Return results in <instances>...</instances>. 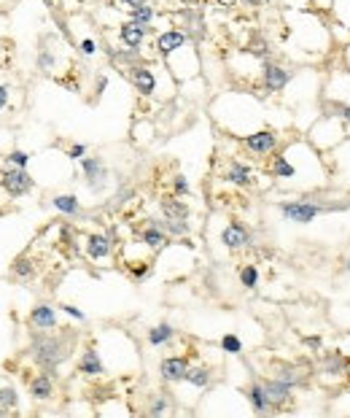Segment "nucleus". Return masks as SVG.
Here are the masks:
<instances>
[{"label":"nucleus","instance_id":"393cba45","mask_svg":"<svg viewBox=\"0 0 350 418\" xmlns=\"http://www.w3.org/2000/svg\"><path fill=\"white\" fill-rule=\"evenodd\" d=\"M183 386H189L192 392H208L210 386H213V367H208V365H197V367H189V372H186V378L181 381ZM178 386V383H175Z\"/></svg>","mask_w":350,"mask_h":418},{"label":"nucleus","instance_id":"a211bd4d","mask_svg":"<svg viewBox=\"0 0 350 418\" xmlns=\"http://www.w3.org/2000/svg\"><path fill=\"white\" fill-rule=\"evenodd\" d=\"M151 33H154L151 25H140V22L127 19V22L119 25V44H122L125 49H140V46L149 41Z\"/></svg>","mask_w":350,"mask_h":418},{"label":"nucleus","instance_id":"72a5a7b5","mask_svg":"<svg viewBox=\"0 0 350 418\" xmlns=\"http://www.w3.org/2000/svg\"><path fill=\"white\" fill-rule=\"evenodd\" d=\"M240 286L248 289V292L259 286V268L256 265H243L240 268Z\"/></svg>","mask_w":350,"mask_h":418},{"label":"nucleus","instance_id":"3c124183","mask_svg":"<svg viewBox=\"0 0 350 418\" xmlns=\"http://www.w3.org/2000/svg\"><path fill=\"white\" fill-rule=\"evenodd\" d=\"M122 6H125L127 11H132V8H138V6H143V3H149V0H119Z\"/></svg>","mask_w":350,"mask_h":418},{"label":"nucleus","instance_id":"f704fd0d","mask_svg":"<svg viewBox=\"0 0 350 418\" xmlns=\"http://www.w3.org/2000/svg\"><path fill=\"white\" fill-rule=\"evenodd\" d=\"M219 345H221V351L229 354V356H240V354H243V340H240L237 335H232V332H226Z\"/></svg>","mask_w":350,"mask_h":418},{"label":"nucleus","instance_id":"f03ea898","mask_svg":"<svg viewBox=\"0 0 350 418\" xmlns=\"http://www.w3.org/2000/svg\"><path fill=\"white\" fill-rule=\"evenodd\" d=\"M210 114L226 132H232L237 138H246L248 132L264 127L267 122V108H264L259 92H226L213 100Z\"/></svg>","mask_w":350,"mask_h":418},{"label":"nucleus","instance_id":"37998d69","mask_svg":"<svg viewBox=\"0 0 350 418\" xmlns=\"http://www.w3.org/2000/svg\"><path fill=\"white\" fill-rule=\"evenodd\" d=\"M302 343H304V348H310L313 354H324V338H321V335H310V338H304Z\"/></svg>","mask_w":350,"mask_h":418},{"label":"nucleus","instance_id":"2f4dec72","mask_svg":"<svg viewBox=\"0 0 350 418\" xmlns=\"http://www.w3.org/2000/svg\"><path fill=\"white\" fill-rule=\"evenodd\" d=\"M159 224L165 227V232H167L170 238H178V241H181V238H186V235L192 232V224H189V219H165V216H162V219H159Z\"/></svg>","mask_w":350,"mask_h":418},{"label":"nucleus","instance_id":"dca6fc26","mask_svg":"<svg viewBox=\"0 0 350 418\" xmlns=\"http://www.w3.org/2000/svg\"><path fill=\"white\" fill-rule=\"evenodd\" d=\"M192 367V359L186 354H173V356H165L159 362V378L167 383V386H175L186 378V372Z\"/></svg>","mask_w":350,"mask_h":418},{"label":"nucleus","instance_id":"6ab92c4d","mask_svg":"<svg viewBox=\"0 0 350 418\" xmlns=\"http://www.w3.org/2000/svg\"><path fill=\"white\" fill-rule=\"evenodd\" d=\"M84 254H86L89 262H98V265H100V262H108V259L113 256V241H111V235H102V232L86 235Z\"/></svg>","mask_w":350,"mask_h":418},{"label":"nucleus","instance_id":"aec40b11","mask_svg":"<svg viewBox=\"0 0 350 418\" xmlns=\"http://www.w3.org/2000/svg\"><path fill=\"white\" fill-rule=\"evenodd\" d=\"M348 362H350V356L348 354H342L340 348H334V351H324V354H321V375H324V378H331V381H337V383H342V381H345Z\"/></svg>","mask_w":350,"mask_h":418},{"label":"nucleus","instance_id":"bb28decb","mask_svg":"<svg viewBox=\"0 0 350 418\" xmlns=\"http://www.w3.org/2000/svg\"><path fill=\"white\" fill-rule=\"evenodd\" d=\"M30 324H33L35 329H57V324H59L57 308H54V305H49V302L35 305V308L30 311Z\"/></svg>","mask_w":350,"mask_h":418},{"label":"nucleus","instance_id":"0eeeda50","mask_svg":"<svg viewBox=\"0 0 350 418\" xmlns=\"http://www.w3.org/2000/svg\"><path fill=\"white\" fill-rule=\"evenodd\" d=\"M127 78H129V84L135 87V92L140 98H156V92H162V81L175 78V76L167 71L165 62L159 68H154L151 62H138L127 71Z\"/></svg>","mask_w":350,"mask_h":418},{"label":"nucleus","instance_id":"c9c22d12","mask_svg":"<svg viewBox=\"0 0 350 418\" xmlns=\"http://www.w3.org/2000/svg\"><path fill=\"white\" fill-rule=\"evenodd\" d=\"M17 405H19L17 389H14V386H0V408H3V410H14Z\"/></svg>","mask_w":350,"mask_h":418},{"label":"nucleus","instance_id":"5701e85b","mask_svg":"<svg viewBox=\"0 0 350 418\" xmlns=\"http://www.w3.org/2000/svg\"><path fill=\"white\" fill-rule=\"evenodd\" d=\"M264 383V392L270 397V402L275 405V410H283L286 405H291L294 402V386H288L286 381H280V378H264L261 381Z\"/></svg>","mask_w":350,"mask_h":418},{"label":"nucleus","instance_id":"7c9ffc66","mask_svg":"<svg viewBox=\"0 0 350 418\" xmlns=\"http://www.w3.org/2000/svg\"><path fill=\"white\" fill-rule=\"evenodd\" d=\"M146 413L154 416V418L173 413V397H170V394H165V392L154 394V397H151V402H149V408H146Z\"/></svg>","mask_w":350,"mask_h":418},{"label":"nucleus","instance_id":"a19ab883","mask_svg":"<svg viewBox=\"0 0 350 418\" xmlns=\"http://www.w3.org/2000/svg\"><path fill=\"white\" fill-rule=\"evenodd\" d=\"M189 192H192V186H189V181H186V175H175L173 178V195L178 197H189Z\"/></svg>","mask_w":350,"mask_h":418},{"label":"nucleus","instance_id":"13d9d810","mask_svg":"<svg viewBox=\"0 0 350 418\" xmlns=\"http://www.w3.org/2000/svg\"><path fill=\"white\" fill-rule=\"evenodd\" d=\"M186 3H200V0H186Z\"/></svg>","mask_w":350,"mask_h":418},{"label":"nucleus","instance_id":"49530a36","mask_svg":"<svg viewBox=\"0 0 350 418\" xmlns=\"http://www.w3.org/2000/svg\"><path fill=\"white\" fill-rule=\"evenodd\" d=\"M331 6H334V0H310V8H315V11H321V14L331 11Z\"/></svg>","mask_w":350,"mask_h":418},{"label":"nucleus","instance_id":"f3484780","mask_svg":"<svg viewBox=\"0 0 350 418\" xmlns=\"http://www.w3.org/2000/svg\"><path fill=\"white\" fill-rule=\"evenodd\" d=\"M138 238H140V243L149 248L151 254H162L165 248L170 246V241H173V238L165 232V227L159 224V219H151V222H146V227H140Z\"/></svg>","mask_w":350,"mask_h":418},{"label":"nucleus","instance_id":"1a4fd4ad","mask_svg":"<svg viewBox=\"0 0 350 418\" xmlns=\"http://www.w3.org/2000/svg\"><path fill=\"white\" fill-rule=\"evenodd\" d=\"M291 78H294V71L291 68H286L283 62H277V60H264L261 62V71H259V95L264 98V95H280V92H286V87L291 84Z\"/></svg>","mask_w":350,"mask_h":418},{"label":"nucleus","instance_id":"f8f14e48","mask_svg":"<svg viewBox=\"0 0 350 418\" xmlns=\"http://www.w3.org/2000/svg\"><path fill=\"white\" fill-rule=\"evenodd\" d=\"M78 165H81L84 181H86V186L92 192H102L108 186L111 173H108V165H105V159H102L100 154H86L84 159H78Z\"/></svg>","mask_w":350,"mask_h":418},{"label":"nucleus","instance_id":"7ed1b4c3","mask_svg":"<svg viewBox=\"0 0 350 418\" xmlns=\"http://www.w3.org/2000/svg\"><path fill=\"white\" fill-rule=\"evenodd\" d=\"M286 19H288L286 35H288L291 49L304 54L307 60L329 57V51L334 46V38H331V27L324 22L321 11H315V8H291L286 14Z\"/></svg>","mask_w":350,"mask_h":418},{"label":"nucleus","instance_id":"c03bdc74","mask_svg":"<svg viewBox=\"0 0 350 418\" xmlns=\"http://www.w3.org/2000/svg\"><path fill=\"white\" fill-rule=\"evenodd\" d=\"M84 157H86V146H84V143H73V146L68 148V159L78 162V159H84Z\"/></svg>","mask_w":350,"mask_h":418},{"label":"nucleus","instance_id":"79ce46f5","mask_svg":"<svg viewBox=\"0 0 350 418\" xmlns=\"http://www.w3.org/2000/svg\"><path fill=\"white\" fill-rule=\"evenodd\" d=\"M78 51H81L84 57H95V54L100 51V46H98L95 38H81V41H78Z\"/></svg>","mask_w":350,"mask_h":418},{"label":"nucleus","instance_id":"bf43d9fd","mask_svg":"<svg viewBox=\"0 0 350 418\" xmlns=\"http://www.w3.org/2000/svg\"><path fill=\"white\" fill-rule=\"evenodd\" d=\"M3 413H6V410H3V408H0V416H3Z\"/></svg>","mask_w":350,"mask_h":418},{"label":"nucleus","instance_id":"473e14b6","mask_svg":"<svg viewBox=\"0 0 350 418\" xmlns=\"http://www.w3.org/2000/svg\"><path fill=\"white\" fill-rule=\"evenodd\" d=\"M129 19H132V22H140V25H154L156 8H154L151 3H143V6H138V8L129 11Z\"/></svg>","mask_w":350,"mask_h":418},{"label":"nucleus","instance_id":"603ef678","mask_svg":"<svg viewBox=\"0 0 350 418\" xmlns=\"http://www.w3.org/2000/svg\"><path fill=\"white\" fill-rule=\"evenodd\" d=\"M246 6H253V8H259V6H267V3H273V0H243Z\"/></svg>","mask_w":350,"mask_h":418},{"label":"nucleus","instance_id":"a18cd8bd","mask_svg":"<svg viewBox=\"0 0 350 418\" xmlns=\"http://www.w3.org/2000/svg\"><path fill=\"white\" fill-rule=\"evenodd\" d=\"M62 311L71 316V319H75V321H86V313L81 311V308H75V305H62Z\"/></svg>","mask_w":350,"mask_h":418},{"label":"nucleus","instance_id":"ddd939ff","mask_svg":"<svg viewBox=\"0 0 350 418\" xmlns=\"http://www.w3.org/2000/svg\"><path fill=\"white\" fill-rule=\"evenodd\" d=\"M0 186H3V192L8 197H22L27 192H33V186H35V181H33V175L25 171V168H8V171L0 173Z\"/></svg>","mask_w":350,"mask_h":418},{"label":"nucleus","instance_id":"4be33fe9","mask_svg":"<svg viewBox=\"0 0 350 418\" xmlns=\"http://www.w3.org/2000/svg\"><path fill=\"white\" fill-rule=\"evenodd\" d=\"M246 402H248L250 413H256V416L277 413L275 405L270 402V397L264 392V383H261V381H250L248 386H246Z\"/></svg>","mask_w":350,"mask_h":418},{"label":"nucleus","instance_id":"b1692460","mask_svg":"<svg viewBox=\"0 0 350 418\" xmlns=\"http://www.w3.org/2000/svg\"><path fill=\"white\" fill-rule=\"evenodd\" d=\"M78 372L86 375V378H100L105 375V362H102V354L92 345V348H84L81 356H78Z\"/></svg>","mask_w":350,"mask_h":418},{"label":"nucleus","instance_id":"e433bc0d","mask_svg":"<svg viewBox=\"0 0 350 418\" xmlns=\"http://www.w3.org/2000/svg\"><path fill=\"white\" fill-rule=\"evenodd\" d=\"M331 14H334L337 22H342L345 27H350V0H334Z\"/></svg>","mask_w":350,"mask_h":418},{"label":"nucleus","instance_id":"412c9836","mask_svg":"<svg viewBox=\"0 0 350 418\" xmlns=\"http://www.w3.org/2000/svg\"><path fill=\"white\" fill-rule=\"evenodd\" d=\"M224 181L232 186H240V189H250V186H256V171L243 159H229L224 171Z\"/></svg>","mask_w":350,"mask_h":418},{"label":"nucleus","instance_id":"c85d7f7f","mask_svg":"<svg viewBox=\"0 0 350 418\" xmlns=\"http://www.w3.org/2000/svg\"><path fill=\"white\" fill-rule=\"evenodd\" d=\"M159 211H162V216L165 219H189V205L183 202V197L178 195H167L159 200Z\"/></svg>","mask_w":350,"mask_h":418},{"label":"nucleus","instance_id":"de8ad7c7","mask_svg":"<svg viewBox=\"0 0 350 418\" xmlns=\"http://www.w3.org/2000/svg\"><path fill=\"white\" fill-rule=\"evenodd\" d=\"M8 103H11L8 87H6V84H0V111H3V108H8Z\"/></svg>","mask_w":350,"mask_h":418},{"label":"nucleus","instance_id":"4d7b16f0","mask_svg":"<svg viewBox=\"0 0 350 418\" xmlns=\"http://www.w3.org/2000/svg\"><path fill=\"white\" fill-rule=\"evenodd\" d=\"M345 381L350 383V362H348V369H345Z\"/></svg>","mask_w":350,"mask_h":418},{"label":"nucleus","instance_id":"5fc2aeb1","mask_svg":"<svg viewBox=\"0 0 350 418\" xmlns=\"http://www.w3.org/2000/svg\"><path fill=\"white\" fill-rule=\"evenodd\" d=\"M342 272H345V275H350V254L345 256V262H342Z\"/></svg>","mask_w":350,"mask_h":418},{"label":"nucleus","instance_id":"423d86ee","mask_svg":"<svg viewBox=\"0 0 350 418\" xmlns=\"http://www.w3.org/2000/svg\"><path fill=\"white\" fill-rule=\"evenodd\" d=\"M304 138L318 148V151H331L334 146H340L345 138H350L348 124L342 122L340 116L329 114V111H321V116L310 124V130L304 132Z\"/></svg>","mask_w":350,"mask_h":418},{"label":"nucleus","instance_id":"ea45409f","mask_svg":"<svg viewBox=\"0 0 350 418\" xmlns=\"http://www.w3.org/2000/svg\"><path fill=\"white\" fill-rule=\"evenodd\" d=\"M11 165H17V168H27L30 165V154L27 151H19V148H14V151H8V157H6Z\"/></svg>","mask_w":350,"mask_h":418},{"label":"nucleus","instance_id":"9b49d317","mask_svg":"<svg viewBox=\"0 0 350 418\" xmlns=\"http://www.w3.org/2000/svg\"><path fill=\"white\" fill-rule=\"evenodd\" d=\"M326 165H329V175L334 184L340 186H350V138H345L340 146L326 151Z\"/></svg>","mask_w":350,"mask_h":418},{"label":"nucleus","instance_id":"f257e3e1","mask_svg":"<svg viewBox=\"0 0 350 418\" xmlns=\"http://www.w3.org/2000/svg\"><path fill=\"white\" fill-rule=\"evenodd\" d=\"M267 173L277 184L297 192H313L331 181L324 151H318L307 138H294L277 148L267 159Z\"/></svg>","mask_w":350,"mask_h":418},{"label":"nucleus","instance_id":"c756f323","mask_svg":"<svg viewBox=\"0 0 350 418\" xmlns=\"http://www.w3.org/2000/svg\"><path fill=\"white\" fill-rule=\"evenodd\" d=\"M51 208L59 211L62 216H78L81 214V202L75 195H54L51 197Z\"/></svg>","mask_w":350,"mask_h":418},{"label":"nucleus","instance_id":"09e8293b","mask_svg":"<svg viewBox=\"0 0 350 418\" xmlns=\"http://www.w3.org/2000/svg\"><path fill=\"white\" fill-rule=\"evenodd\" d=\"M340 60H342V68L350 73V44H348V46H342V51H340Z\"/></svg>","mask_w":350,"mask_h":418},{"label":"nucleus","instance_id":"8fccbe9b","mask_svg":"<svg viewBox=\"0 0 350 418\" xmlns=\"http://www.w3.org/2000/svg\"><path fill=\"white\" fill-rule=\"evenodd\" d=\"M105 87H108V76H98V84H95V95H98V98L105 92Z\"/></svg>","mask_w":350,"mask_h":418},{"label":"nucleus","instance_id":"9d476101","mask_svg":"<svg viewBox=\"0 0 350 418\" xmlns=\"http://www.w3.org/2000/svg\"><path fill=\"white\" fill-rule=\"evenodd\" d=\"M243 141V148L248 151L250 157H273L277 148L283 146V138H280V132H277L275 127H259V130H253L248 132L246 138H240Z\"/></svg>","mask_w":350,"mask_h":418},{"label":"nucleus","instance_id":"cd10ccee","mask_svg":"<svg viewBox=\"0 0 350 418\" xmlns=\"http://www.w3.org/2000/svg\"><path fill=\"white\" fill-rule=\"evenodd\" d=\"M175 326L173 324H167V321H159V324H154L149 332H146V340H149L151 348H165V345H170L175 340Z\"/></svg>","mask_w":350,"mask_h":418},{"label":"nucleus","instance_id":"4c0bfd02","mask_svg":"<svg viewBox=\"0 0 350 418\" xmlns=\"http://www.w3.org/2000/svg\"><path fill=\"white\" fill-rule=\"evenodd\" d=\"M11 270H14L17 278H33V275H35V262H33V259H27V256H22V259H17V262H14V268H11Z\"/></svg>","mask_w":350,"mask_h":418},{"label":"nucleus","instance_id":"2eb2a0df","mask_svg":"<svg viewBox=\"0 0 350 418\" xmlns=\"http://www.w3.org/2000/svg\"><path fill=\"white\" fill-rule=\"evenodd\" d=\"M219 241H221V246H224L226 251H243V248L253 246V232H250L243 222H229L224 229H221Z\"/></svg>","mask_w":350,"mask_h":418},{"label":"nucleus","instance_id":"a878e982","mask_svg":"<svg viewBox=\"0 0 350 418\" xmlns=\"http://www.w3.org/2000/svg\"><path fill=\"white\" fill-rule=\"evenodd\" d=\"M27 389H30V397H33V399H38V402L51 399V397H54V372H49V369L38 372L35 378H30Z\"/></svg>","mask_w":350,"mask_h":418},{"label":"nucleus","instance_id":"20e7f679","mask_svg":"<svg viewBox=\"0 0 350 418\" xmlns=\"http://www.w3.org/2000/svg\"><path fill=\"white\" fill-rule=\"evenodd\" d=\"M73 345H75V332L62 329L57 335H38V338H33L30 354H33V362L41 369L57 372L59 365H65L71 359Z\"/></svg>","mask_w":350,"mask_h":418},{"label":"nucleus","instance_id":"39448f33","mask_svg":"<svg viewBox=\"0 0 350 418\" xmlns=\"http://www.w3.org/2000/svg\"><path fill=\"white\" fill-rule=\"evenodd\" d=\"M342 208L348 205H324L318 197H291V200L277 202V214L283 216V222L300 224V227H307L329 211H342Z\"/></svg>","mask_w":350,"mask_h":418},{"label":"nucleus","instance_id":"6e6d98bb","mask_svg":"<svg viewBox=\"0 0 350 418\" xmlns=\"http://www.w3.org/2000/svg\"><path fill=\"white\" fill-rule=\"evenodd\" d=\"M44 3H46L49 8H54V6H57V0H44Z\"/></svg>","mask_w":350,"mask_h":418},{"label":"nucleus","instance_id":"4468645a","mask_svg":"<svg viewBox=\"0 0 350 418\" xmlns=\"http://www.w3.org/2000/svg\"><path fill=\"white\" fill-rule=\"evenodd\" d=\"M189 41H192V35H189L186 30L167 27V30H159V33L154 35V49H156V57H159V60H165L167 54H173L175 49H181V46L189 44Z\"/></svg>","mask_w":350,"mask_h":418},{"label":"nucleus","instance_id":"6e6552de","mask_svg":"<svg viewBox=\"0 0 350 418\" xmlns=\"http://www.w3.org/2000/svg\"><path fill=\"white\" fill-rule=\"evenodd\" d=\"M162 62L167 65V71L175 76V81H178V84L197 78L200 71H202V57H200V51H197V46H194L192 41H189V44H183L181 49H175L173 54H167Z\"/></svg>","mask_w":350,"mask_h":418},{"label":"nucleus","instance_id":"58836bf2","mask_svg":"<svg viewBox=\"0 0 350 418\" xmlns=\"http://www.w3.org/2000/svg\"><path fill=\"white\" fill-rule=\"evenodd\" d=\"M135 141H140V143H149L151 138H154V127H151V122H138L135 124Z\"/></svg>","mask_w":350,"mask_h":418},{"label":"nucleus","instance_id":"864d4df0","mask_svg":"<svg viewBox=\"0 0 350 418\" xmlns=\"http://www.w3.org/2000/svg\"><path fill=\"white\" fill-rule=\"evenodd\" d=\"M219 6H224V8H232V6H237V0H216Z\"/></svg>","mask_w":350,"mask_h":418}]
</instances>
